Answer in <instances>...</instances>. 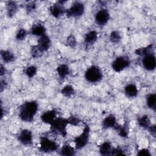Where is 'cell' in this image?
<instances>
[{"mask_svg":"<svg viewBox=\"0 0 156 156\" xmlns=\"http://www.w3.org/2000/svg\"><path fill=\"white\" fill-rule=\"evenodd\" d=\"M67 120H68V124H70L73 126H77L80 122V119L74 116H70L69 118L67 119Z\"/></svg>","mask_w":156,"mask_h":156,"instance_id":"obj_32","label":"cell"},{"mask_svg":"<svg viewBox=\"0 0 156 156\" xmlns=\"http://www.w3.org/2000/svg\"><path fill=\"white\" fill-rule=\"evenodd\" d=\"M110 18L108 12L106 9H101L99 10L95 16V20L96 23L99 26L105 25Z\"/></svg>","mask_w":156,"mask_h":156,"instance_id":"obj_10","label":"cell"},{"mask_svg":"<svg viewBox=\"0 0 156 156\" xmlns=\"http://www.w3.org/2000/svg\"><path fill=\"white\" fill-rule=\"evenodd\" d=\"M66 42H67V43L68 44V45L69 46L74 47L76 46V38H75L74 36L73 35H70L67 38Z\"/></svg>","mask_w":156,"mask_h":156,"instance_id":"obj_33","label":"cell"},{"mask_svg":"<svg viewBox=\"0 0 156 156\" xmlns=\"http://www.w3.org/2000/svg\"><path fill=\"white\" fill-rule=\"evenodd\" d=\"M138 122L140 127L147 129L151 126V122L149 117L147 115H144L138 119Z\"/></svg>","mask_w":156,"mask_h":156,"instance_id":"obj_24","label":"cell"},{"mask_svg":"<svg viewBox=\"0 0 156 156\" xmlns=\"http://www.w3.org/2000/svg\"><path fill=\"white\" fill-rule=\"evenodd\" d=\"M124 92L127 96L132 98L135 97L137 95L138 90L135 85L133 83H130L127 85L124 88Z\"/></svg>","mask_w":156,"mask_h":156,"instance_id":"obj_16","label":"cell"},{"mask_svg":"<svg viewBox=\"0 0 156 156\" xmlns=\"http://www.w3.org/2000/svg\"><path fill=\"white\" fill-rule=\"evenodd\" d=\"M43 51L38 46V45L32 46L31 48L30 53L34 58H39L43 54Z\"/></svg>","mask_w":156,"mask_h":156,"instance_id":"obj_27","label":"cell"},{"mask_svg":"<svg viewBox=\"0 0 156 156\" xmlns=\"http://www.w3.org/2000/svg\"><path fill=\"white\" fill-rule=\"evenodd\" d=\"M121 37L118 31H116V30L113 31L111 32L110 35V40L113 43H118L121 40Z\"/></svg>","mask_w":156,"mask_h":156,"instance_id":"obj_28","label":"cell"},{"mask_svg":"<svg viewBox=\"0 0 156 156\" xmlns=\"http://www.w3.org/2000/svg\"><path fill=\"white\" fill-rule=\"evenodd\" d=\"M152 50H153V45L149 44L147 47L137 49L135 51V53L136 54L141 56H145L148 54H151Z\"/></svg>","mask_w":156,"mask_h":156,"instance_id":"obj_22","label":"cell"},{"mask_svg":"<svg viewBox=\"0 0 156 156\" xmlns=\"http://www.w3.org/2000/svg\"><path fill=\"white\" fill-rule=\"evenodd\" d=\"M18 140L23 145H31L32 144V134L31 131L27 129L23 130L18 136Z\"/></svg>","mask_w":156,"mask_h":156,"instance_id":"obj_9","label":"cell"},{"mask_svg":"<svg viewBox=\"0 0 156 156\" xmlns=\"http://www.w3.org/2000/svg\"><path fill=\"white\" fill-rule=\"evenodd\" d=\"M124 154L122 150L119 149V148H116V149H113L112 154V155H123Z\"/></svg>","mask_w":156,"mask_h":156,"instance_id":"obj_36","label":"cell"},{"mask_svg":"<svg viewBox=\"0 0 156 156\" xmlns=\"http://www.w3.org/2000/svg\"><path fill=\"white\" fill-rule=\"evenodd\" d=\"M35 8V4L34 2H29L26 5V11L27 13H30L32 11H33Z\"/></svg>","mask_w":156,"mask_h":156,"instance_id":"obj_34","label":"cell"},{"mask_svg":"<svg viewBox=\"0 0 156 156\" xmlns=\"http://www.w3.org/2000/svg\"><path fill=\"white\" fill-rule=\"evenodd\" d=\"M90 135V128L88 126H85L82 133L74 138L75 146L77 149H80L84 147L88 142Z\"/></svg>","mask_w":156,"mask_h":156,"instance_id":"obj_5","label":"cell"},{"mask_svg":"<svg viewBox=\"0 0 156 156\" xmlns=\"http://www.w3.org/2000/svg\"><path fill=\"white\" fill-rule=\"evenodd\" d=\"M61 93L63 96L69 98L74 93V90L73 86L70 85H66L62 88Z\"/></svg>","mask_w":156,"mask_h":156,"instance_id":"obj_26","label":"cell"},{"mask_svg":"<svg viewBox=\"0 0 156 156\" xmlns=\"http://www.w3.org/2000/svg\"><path fill=\"white\" fill-rule=\"evenodd\" d=\"M130 64L129 60L127 57L121 56L116 58L112 63V67L116 72H120L128 67Z\"/></svg>","mask_w":156,"mask_h":156,"instance_id":"obj_7","label":"cell"},{"mask_svg":"<svg viewBox=\"0 0 156 156\" xmlns=\"http://www.w3.org/2000/svg\"><path fill=\"white\" fill-rule=\"evenodd\" d=\"M119 135L123 138H126L128 136V128L126 125L122 126H119L116 128Z\"/></svg>","mask_w":156,"mask_h":156,"instance_id":"obj_29","label":"cell"},{"mask_svg":"<svg viewBox=\"0 0 156 156\" xmlns=\"http://www.w3.org/2000/svg\"><path fill=\"white\" fill-rule=\"evenodd\" d=\"M1 55L3 61L5 63H10L15 60V56L10 51L2 50L1 51Z\"/></svg>","mask_w":156,"mask_h":156,"instance_id":"obj_20","label":"cell"},{"mask_svg":"<svg viewBox=\"0 0 156 156\" xmlns=\"http://www.w3.org/2000/svg\"><path fill=\"white\" fill-rule=\"evenodd\" d=\"M18 9V6L16 3L15 1H9L7 4V15L10 18L13 17Z\"/></svg>","mask_w":156,"mask_h":156,"instance_id":"obj_19","label":"cell"},{"mask_svg":"<svg viewBox=\"0 0 156 156\" xmlns=\"http://www.w3.org/2000/svg\"><path fill=\"white\" fill-rule=\"evenodd\" d=\"M138 155L140 156H150L151 155V153L149 152V151L147 149H143L141 150H140L138 154Z\"/></svg>","mask_w":156,"mask_h":156,"instance_id":"obj_35","label":"cell"},{"mask_svg":"<svg viewBox=\"0 0 156 156\" xmlns=\"http://www.w3.org/2000/svg\"><path fill=\"white\" fill-rule=\"evenodd\" d=\"M116 118L113 115L107 116L102 121V127L104 129L113 127L116 126Z\"/></svg>","mask_w":156,"mask_h":156,"instance_id":"obj_13","label":"cell"},{"mask_svg":"<svg viewBox=\"0 0 156 156\" xmlns=\"http://www.w3.org/2000/svg\"><path fill=\"white\" fill-rule=\"evenodd\" d=\"M84 5L83 4L76 2L71 7L65 11L66 15L68 17H77L81 16L84 12Z\"/></svg>","mask_w":156,"mask_h":156,"instance_id":"obj_6","label":"cell"},{"mask_svg":"<svg viewBox=\"0 0 156 156\" xmlns=\"http://www.w3.org/2000/svg\"><path fill=\"white\" fill-rule=\"evenodd\" d=\"M56 118V112L55 110H49L43 113L41 116L42 121L46 124H51Z\"/></svg>","mask_w":156,"mask_h":156,"instance_id":"obj_12","label":"cell"},{"mask_svg":"<svg viewBox=\"0 0 156 156\" xmlns=\"http://www.w3.org/2000/svg\"><path fill=\"white\" fill-rule=\"evenodd\" d=\"M87 80L91 83L99 82L102 78V74L101 69L96 66H91L88 68L85 74Z\"/></svg>","mask_w":156,"mask_h":156,"instance_id":"obj_3","label":"cell"},{"mask_svg":"<svg viewBox=\"0 0 156 156\" xmlns=\"http://www.w3.org/2000/svg\"><path fill=\"white\" fill-rule=\"evenodd\" d=\"M25 73L29 77H32L37 73V68L34 66H30L26 68Z\"/></svg>","mask_w":156,"mask_h":156,"instance_id":"obj_30","label":"cell"},{"mask_svg":"<svg viewBox=\"0 0 156 156\" xmlns=\"http://www.w3.org/2000/svg\"><path fill=\"white\" fill-rule=\"evenodd\" d=\"M5 82L2 80H1V83H0V87H1V91L2 92L4 90V88H5V83H4Z\"/></svg>","mask_w":156,"mask_h":156,"instance_id":"obj_38","label":"cell"},{"mask_svg":"<svg viewBox=\"0 0 156 156\" xmlns=\"http://www.w3.org/2000/svg\"><path fill=\"white\" fill-rule=\"evenodd\" d=\"M38 110V104L36 101H28L24 102L20 108L19 117L26 122H31L34 120Z\"/></svg>","mask_w":156,"mask_h":156,"instance_id":"obj_1","label":"cell"},{"mask_svg":"<svg viewBox=\"0 0 156 156\" xmlns=\"http://www.w3.org/2000/svg\"><path fill=\"white\" fill-rule=\"evenodd\" d=\"M98 38V34L96 31L92 30L88 32L85 37V43L87 44H93Z\"/></svg>","mask_w":156,"mask_h":156,"instance_id":"obj_18","label":"cell"},{"mask_svg":"<svg viewBox=\"0 0 156 156\" xmlns=\"http://www.w3.org/2000/svg\"><path fill=\"white\" fill-rule=\"evenodd\" d=\"M51 44V41L48 36L44 35L39 38L38 41V46L43 51H46L49 49Z\"/></svg>","mask_w":156,"mask_h":156,"instance_id":"obj_11","label":"cell"},{"mask_svg":"<svg viewBox=\"0 0 156 156\" xmlns=\"http://www.w3.org/2000/svg\"><path fill=\"white\" fill-rule=\"evenodd\" d=\"M45 28L41 24H34L31 28V33L34 35L41 37L45 35Z\"/></svg>","mask_w":156,"mask_h":156,"instance_id":"obj_14","label":"cell"},{"mask_svg":"<svg viewBox=\"0 0 156 156\" xmlns=\"http://www.w3.org/2000/svg\"><path fill=\"white\" fill-rule=\"evenodd\" d=\"M60 154L62 155H73L75 154V151L74 149L71 147L69 144H65L62 146L61 151H60Z\"/></svg>","mask_w":156,"mask_h":156,"instance_id":"obj_23","label":"cell"},{"mask_svg":"<svg viewBox=\"0 0 156 156\" xmlns=\"http://www.w3.org/2000/svg\"><path fill=\"white\" fill-rule=\"evenodd\" d=\"M49 11L51 14L55 18L60 17L64 13L63 7L61 5L58 4H54L52 5L49 9Z\"/></svg>","mask_w":156,"mask_h":156,"instance_id":"obj_15","label":"cell"},{"mask_svg":"<svg viewBox=\"0 0 156 156\" xmlns=\"http://www.w3.org/2000/svg\"><path fill=\"white\" fill-rule=\"evenodd\" d=\"M155 103H156V95L154 93L150 94L147 97V106L155 110Z\"/></svg>","mask_w":156,"mask_h":156,"instance_id":"obj_25","label":"cell"},{"mask_svg":"<svg viewBox=\"0 0 156 156\" xmlns=\"http://www.w3.org/2000/svg\"><path fill=\"white\" fill-rule=\"evenodd\" d=\"M144 68L149 71L154 70L156 66V59L153 54L144 56L142 60Z\"/></svg>","mask_w":156,"mask_h":156,"instance_id":"obj_8","label":"cell"},{"mask_svg":"<svg viewBox=\"0 0 156 156\" xmlns=\"http://www.w3.org/2000/svg\"><path fill=\"white\" fill-rule=\"evenodd\" d=\"M68 124L67 119L62 118H56L55 119L51 124V130L55 133H58L63 136L66 135V127Z\"/></svg>","mask_w":156,"mask_h":156,"instance_id":"obj_2","label":"cell"},{"mask_svg":"<svg viewBox=\"0 0 156 156\" xmlns=\"http://www.w3.org/2000/svg\"><path fill=\"white\" fill-rule=\"evenodd\" d=\"M57 72L58 73V75L62 79H64L67 75L69 74V68L66 65L62 64L59 65L57 68Z\"/></svg>","mask_w":156,"mask_h":156,"instance_id":"obj_21","label":"cell"},{"mask_svg":"<svg viewBox=\"0 0 156 156\" xmlns=\"http://www.w3.org/2000/svg\"><path fill=\"white\" fill-rule=\"evenodd\" d=\"M58 148L57 144L47 138L46 136H41L40 138L39 150L43 152H51L56 151Z\"/></svg>","mask_w":156,"mask_h":156,"instance_id":"obj_4","label":"cell"},{"mask_svg":"<svg viewBox=\"0 0 156 156\" xmlns=\"http://www.w3.org/2000/svg\"><path fill=\"white\" fill-rule=\"evenodd\" d=\"M112 149L110 143L104 142L99 147V152L102 155H109L112 154Z\"/></svg>","mask_w":156,"mask_h":156,"instance_id":"obj_17","label":"cell"},{"mask_svg":"<svg viewBox=\"0 0 156 156\" xmlns=\"http://www.w3.org/2000/svg\"><path fill=\"white\" fill-rule=\"evenodd\" d=\"M0 71H1V74H0L1 76H2L5 73V68L2 65H1V66H0Z\"/></svg>","mask_w":156,"mask_h":156,"instance_id":"obj_39","label":"cell"},{"mask_svg":"<svg viewBox=\"0 0 156 156\" xmlns=\"http://www.w3.org/2000/svg\"><path fill=\"white\" fill-rule=\"evenodd\" d=\"M148 130L150 132V133L154 136L155 137V125H152V126H150L148 128Z\"/></svg>","mask_w":156,"mask_h":156,"instance_id":"obj_37","label":"cell"},{"mask_svg":"<svg viewBox=\"0 0 156 156\" xmlns=\"http://www.w3.org/2000/svg\"><path fill=\"white\" fill-rule=\"evenodd\" d=\"M27 35V32L24 29H20L16 35V38L18 40H24Z\"/></svg>","mask_w":156,"mask_h":156,"instance_id":"obj_31","label":"cell"}]
</instances>
